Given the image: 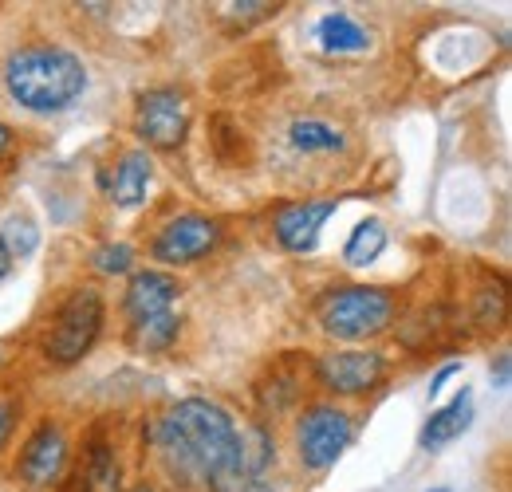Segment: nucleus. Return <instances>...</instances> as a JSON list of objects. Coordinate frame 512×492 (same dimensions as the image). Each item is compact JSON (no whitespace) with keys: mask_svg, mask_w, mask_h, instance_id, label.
<instances>
[{"mask_svg":"<svg viewBox=\"0 0 512 492\" xmlns=\"http://www.w3.org/2000/svg\"><path fill=\"white\" fill-rule=\"evenodd\" d=\"M150 441L174 492H229L245 485V433L209 398L174 402L154 422Z\"/></svg>","mask_w":512,"mask_h":492,"instance_id":"1","label":"nucleus"},{"mask_svg":"<svg viewBox=\"0 0 512 492\" xmlns=\"http://www.w3.org/2000/svg\"><path fill=\"white\" fill-rule=\"evenodd\" d=\"M4 87L24 111L56 115L87 91V67L60 44L32 40L4 56Z\"/></svg>","mask_w":512,"mask_h":492,"instance_id":"2","label":"nucleus"},{"mask_svg":"<svg viewBox=\"0 0 512 492\" xmlns=\"http://www.w3.org/2000/svg\"><path fill=\"white\" fill-rule=\"evenodd\" d=\"M394 292L386 288H339L320 304V327L331 339L363 343L371 335H383L394 319Z\"/></svg>","mask_w":512,"mask_h":492,"instance_id":"3","label":"nucleus"},{"mask_svg":"<svg viewBox=\"0 0 512 492\" xmlns=\"http://www.w3.org/2000/svg\"><path fill=\"white\" fill-rule=\"evenodd\" d=\"M103 331V296L95 288H75L52 315L44 355L56 367H75L99 339Z\"/></svg>","mask_w":512,"mask_h":492,"instance_id":"4","label":"nucleus"},{"mask_svg":"<svg viewBox=\"0 0 512 492\" xmlns=\"http://www.w3.org/2000/svg\"><path fill=\"white\" fill-rule=\"evenodd\" d=\"M351 437H355L351 418L331 402H316L296 418V457L308 473H327L339 461V453L351 445Z\"/></svg>","mask_w":512,"mask_h":492,"instance_id":"5","label":"nucleus"},{"mask_svg":"<svg viewBox=\"0 0 512 492\" xmlns=\"http://www.w3.org/2000/svg\"><path fill=\"white\" fill-rule=\"evenodd\" d=\"M186 130H190V99L178 87H150L138 95L134 134L146 138V146L174 150V146H182Z\"/></svg>","mask_w":512,"mask_h":492,"instance_id":"6","label":"nucleus"},{"mask_svg":"<svg viewBox=\"0 0 512 492\" xmlns=\"http://www.w3.org/2000/svg\"><path fill=\"white\" fill-rule=\"evenodd\" d=\"M221 241V225L213 217H201V213H182L174 217L158 237L150 252L162 260V264H193L201 256H209Z\"/></svg>","mask_w":512,"mask_h":492,"instance_id":"7","label":"nucleus"},{"mask_svg":"<svg viewBox=\"0 0 512 492\" xmlns=\"http://www.w3.org/2000/svg\"><path fill=\"white\" fill-rule=\"evenodd\" d=\"M64 465H67L64 430H60L56 422H40V426L32 430V437L24 441V449H20V465H16L20 481L32 485V489H48V485L60 481Z\"/></svg>","mask_w":512,"mask_h":492,"instance_id":"8","label":"nucleus"},{"mask_svg":"<svg viewBox=\"0 0 512 492\" xmlns=\"http://www.w3.org/2000/svg\"><path fill=\"white\" fill-rule=\"evenodd\" d=\"M383 355L375 351H331L316 359V378L323 390L335 394H367L371 386L383 382Z\"/></svg>","mask_w":512,"mask_h":492,"instance_id":"9","label":"nucleus"},{"mask_svg":"<svg viewBox=\"0 0 512 492\" xmlns=\"http://www.w3.org/2000/svg\"><path fill=\"white\" fill-rule=\"evenodd\" d=\"M335 209H339V201H335V197H320V201H292V205H284V209L276 213L272 233H276V241L288 248V252H312L316 241H320L323 221H327Z\"/></svg>","mask_w":512,"mask_h":492,"instance_id":"10","label":"nucleus"},{"mask_svg":"<svg viewBox=\"0 0 512 492\" xmlns=\"http://www.w3.org/2000/svg\"><path fill=\"white\" fill-rule=\"evenodd\" d=\"M178 296H182L178 276H170V272H134L127 284V296H123V311L130 315V323H138V319L170 311V304Z\"/></svg>","mask_w":512,"mask_h":492,"instance_id":"11","label":"nucleus"},{"mask_svg":"<svg viewBox=\"0 0 512 492\" xmlns=\"http://www.w3.org/2000/svg\"><path fill=\"white\" fill-rule=\"evenodd\" d=\"M79 489L83 492H123V469H119V453L107 437H91L79 461Z\"/></svg>","mask_w":512,"mask_h":492,"instance_id":"12","label":"nucleus"},{"mask_svg":"<svg viewBox=\"0 0 512 492\" xmlns=\"http://www.w3.org/2000/svg\"><path fill=\"white\" fill-rule=\"evenodd\" d=\"M150 174H154L150 154H146V150H127V154L119 158V166H115V182H111L115 205H123V209L142 205V201H146V189H150Z\"/></svg>","mask_w":512,"mask_h":492,"instance_id":"13","label":"nucleus"},{"mask_svg":"<svg viewBox=\"0 0 512 492\" xmlns=\"http://www.w3.org/2000/svg\"><path fill=\"white\" fill-rule=\"evenodd\" d=\"M469 422H473V394L461 390L449 406L430 414V422H426V430H422V445H426V449H442L453 437H461V433L469 430Z\"/></svg>","mask_w":512,"mask_h":492,"instance_id":"14","label":"nucleus"},{"mask_svg":"<svg viewBox=\"0 0 512 492\" xmlns=\"http://www.w3.org/2000/svg\"><path fill=\"white\" fill-rule=\"evenodd\" d=\"M316 32H320L323 52H335V56L367 52V48H371V32H367L359 20H351L347 12H327Z\"/></svg>","mask_w":512,"mask_h":492,"instance_id":"15","label":"nucleus"},{"mask_svg":"<svg viewBox=\"0 0 512 492\" xmlns=\"http://www.w3.org/2000/svg\"><path fill=\"white\" fill-rule=\"evenodd\" d=\"M178 331H182V319L174 311H162V315H150V319L130 323V347L142 351V355H158V351H170L174 347Z\"/></svg>","mask_w":512,"mask_h":492,"instance_id":"16","label":"nucleus"},{"mask_svg":"<svg viewBox=\"0 0 512 492\" xmlns=\"http://www.w3.org/2000/svg\"><path fill=\"white\" fill-rule=\"evenodd\" d=\"M383 248H386V225L379 217H367V221H359L355 233L347 237L343 260H347L351 268H367V264H375V260L383 256Z\"/></svg>","mask_w":512,"mask_h":492,"instance_id":"17","label":"nucleus"},{"mask_svg":"<svg viewBox=\"0 0 512 492\" xmlns=\"http://www.w3.org/2000/svg\"><path fill=\"white\" fill-rule=\"evenodd\" d=\"M288 138L300 154H335V150L347 146V138L331 123H320V119H296L288 126Z\"/></svg>","mask_w":512,"mask_h":492,"instance_id":"18","label":"nucleus"},{"mask_svg":"<svg viewBox=\"0 0 512 492\" xmlns=\"http://www.w3.org/2000/svg\"><path fill=\"white\" fill-rule=\"evenodd\" d=\"M505 311H509L505 284H501V280H485V284L477 288V296H473V315H477V327H485V331H501Z\"/></svg>","mask_w":512,"mask_h":492,"instance_id":"19","label":"nucleus"},{"mask_svg":"<svg viewBox=\"0 0 512 492\" xmlns=\"http://www.w3.org/2000/svg\"><path fill=\"white\" fill-rule=\"evenodd\" d=\"M260 402H264V410L268 414H284L288 406H296L300 402V378L292 374H280V370H272V390H264L260 394Z\"/></svg>","mask_w":512,"mask_h":492,"instance_id":"20","label":"nucleus"},{"mask_svg":"<svg viewBox=\"0 0 512 492\" xmlns=\"http://www.w3.org/2000/svg\"><path fill=\"white\" fill-rule=\"evenodd\" d=\"M91 264L103 276H123V272H130V264H134V252H130V245H103L91 256Z\"/></svg>","mask_w":512,"mask_h":492,"instance_id":"21","label":"nucleus"},{"mask_svg":"<svg viewBox=\"0 0 512 492\" xmlns=\"http://www.w3.org/2000/svg\"><path fill=\"white\" fill-rule=\"evenodd\" d=\"M0 237H4V245H8V252H12V260L16 256H28L32 248H36V229H32V221H12L8 229H0Z\"/></svg>","mask_w":512,"mask_h":492,"instance_id":"22","label":"nucleus"},{"mask_svg":"<svg viewBox=\"0 0 512 492\" xmlns=\"http://www.w3.org/2000/svg\"><path fill=\"white\" fill-rule=\"evenodd\" d=\"M16 418H20V402H12V398H0V449H4V441L12 437V426H16Z\"/></svg>","mask_w":512,"mask_h":492,"instance_id":"23","label":"nucleus"},{"mask_svg":"<svg viewBox=\"0 0 512 492\" xmlns=\"http://www.w3.org/2000/svg\"><path fill=\"white\" fill-rule=\"evenodd\" d=\"M12 252H8V245H4V237H0V280H8V272H12Z\"/></svg>","mask_w":512,"mask_h":492,"instance_id":"24","label":"nucleus"},{"mask_svg":"<svg viewBox=\"0 0 512 492\" xmlns=\"http://www.w3.org/2000/svg\"><path fill=\"white\" fill-rule=\"evenodd\" d=\"M453 374H457V363H453V367H446V370H438V378L430 382V398H434V394H438V390L446 386V382H449V378H453Z\"/></svg>","mask_w":512,"mask_h":492,"instance_id":"25","label":"nucleus"},{"mask_svg":"<svg viewBox=\"0 0 512 492\" xmlns=\"http://www.w3.org/2000/svg\"><path fill=\"white\" fill-rule=\"evenodd\" d=\"M8 150H12V130H8V126L0 123V158H4Z\"/></svg>","mask_w":512,"mask_h":492,"instance_id":"26","label":"nucleus"},{"mask_svg":"<svg viewBox=\"0 0 512 492\" xmlns=\"http://www.w3.org/2000/svg\"><path fill=\"white\" fill-rule=\"evenodd\" d=\"M438 492H449V489H438Z\"/></svg>","mask_w":512,"mask_h":492,"instance_id":"27","label":"nucleus"}]
</instances>
